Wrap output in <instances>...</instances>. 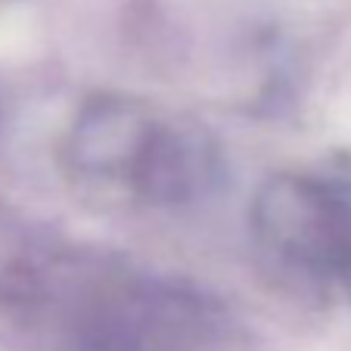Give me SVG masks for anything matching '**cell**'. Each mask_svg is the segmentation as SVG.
Wrapping results in <instances>:
<instances>
[{
  "label": "cell",
  "mask_w": 351,
  "mask_h": 351,
  "mask_svg": "<svg viewBox=\"0 0 351 351\" xmlns=\"http://www.w3.org/2000/svg\"><path fill=\"white\" fill-rule=\"evenodd\" d=\"M69 171L159 206L206 196L221 174L218 149L193 125L165 119L143 99L97 97L66 137Z\"/></svg>",
  "instance_id": "obj_1"
},
{
  "label": "cell",
  "mask_w": 351,
  "mask_h": 351,
  "mask_svg": "<svg viewBox=\"0 0 351 351\" xmlns=\"http://www.w3.org/2000/svg\"><path fill=\"white\" fill-rule=\"evenodd\" d=\"M252 233L277 274L351 295V174H274L252 202Z\"/></svg>",
  "instance_id": "obj_2"
}]
</instances>
